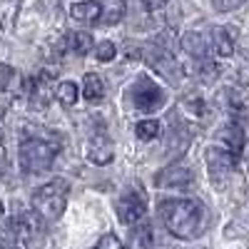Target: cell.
I'll return each mask as SVG.
<instances>
[{
  "instance_id": "9a60e30c",
  "label": "cell",
  "mask_w": 249,
  "mask_h": 249,
  "mask_svg": "<svg viewBox=\"0 0 249 249\" xmlns=\"http://www.w3.org/2000/svg\"><path fill=\"white\" fill-rule=\"evenodd\" d=\"M212 48L219 57H230L234 53V40L230 35V30H224V28H214L212 30Z\"/></svg>"
},
{
  "instance_id": "44dd1931",
  "label": "cell",
  "mask_w": 249,
  "mask_h": 249,
  "mask_svg": "<svg viewBox=\"0 0 249 249\" xmlns=\"http://www.w3.org/2000/svg\"><path fill=\"white\" fill-rule=\"evenodd\" d=\"M18 242H20V237H18V230H15V222L8 219L3 227H0V247L3 249H15Z\"/></svg>"
},
{
  "instance_id": "f1b7e54d",
  "label": "cell",
  "mask_w": 249,
  "mask_h": 249,
  "mask_svg": "<svg viewBox=\"0 0 249 249\" xmlns=\"http://www.w3.org/2000/svg\"><path fill=\"white\" fill-rule=\"evenodd\" d=\"M8 219H5V210H3V204H0V227H3Z\"/></svg>"
},
{
  "instance_id": "7c38bea8",
  "label": "cell",
  "mask_w": 249,
  "mask_h": 249,
  "mask_svg": "<svg viewBox=\"0 0 249 249\" xmlns=\"http://www.w3.org/2000/svg\"><path fill=\"white\" fill-rule=\"evenodd\" d=\"M219 144L224 150H230L232 155H242L244 152V144H247V137H244V132H242V127L239 124H227V127H222L219 130Z\"/></svg>"
},
{
  "instance_id": "f546056e",
  "label": "cell",
  "mask_w": 249,
  "mask_h": 249,
  "mask_svg": "<svg viewBox=\"0 0 249 249\" xmlns=\"http://www.w3.org/2000/svg\"><path fill=\"white\" fill-rule=\"evenodd\" d=\"M8 110V105H5V102H0V117H3V112Z\"/></svg>"
},
{
  "instance_id": "4fadbf2b",
  "label": "cell",
  "mask_w": 249,
  "mask_h": 249,
  "mask_svg": "<svg viewBox=\"0 0 249 249\" xmlns=\"http://www.w3.org/2000/svg\"><path fill=\"white\" fill-rule=\"evenodd\" d=\"M182 48L190 53L197 62L210 60V43H207L204 35H199V33H187V35L182 37Z\"/></svg>"
},
{
  "instance_id": "ac0fdd59",
  "label": "cell",
  "mask_w": 249,
  "mask_h": 249,
  "mask_svg": "<svg viewBox=\"0 0 249 249\" xmlns=\"http://www.w3.org/2000/svg\"><path fill=\"white\" fill-rule=\"evenodd\" d=\"M77 95H80V88L75 85L72 80H68V82H60L57 90H55V97L60 100V105H65V107L75 105V102H77Z\"/></svg>"
},
{
  "instance_id": "603a6c76",
  "label": "cell",
  "mask_w": 249,
  "mask_h": 249,
  "mask_svg": "<svg viewBox=\"0 0 249 249\" xmlns=\"http://www.w3.org/2000/svg\"><path fill=\"white\" fill-rule=\"evenodd\" d=\"M13 85H15V70L5 65V62H0V90L8 92Z\"/></svg>"
},
{
  "instance_id": "7402d4cb",
  "label": "cell",
  "mask_w": 249,
  "mask_h": 249,
  "mask_svg": "<svg viewBox=\"0 0 249 249\" xmlns=\"http://www.w3.org/2000/svg\"><path fill=\"white\" fill-rule=\"evenodd\" d=\"M115 55H117V48H115V43H110V40H105V43H100L95 48V57L100 62H112Z\"/></svg>"
},
{
  "instance_id": "d4e9b609",
  "label": "cell",
  "mask_w": 249,
  "mask_h": 249,
  "mask_svg": "<svg viewBox=\"0 0 249 249\" xmlns=\"http://www.w3.org/2000/svg\"><path fill=\"white\" fill-rule=\"evenodd\" d=\"M199 72H202V80H204V82H212V80L217 77V68L212 65L210 60H202V62H199Z\"/></svg>"
},
{
  "instance_id": "cb8c5ba5",
  "label": "cell",
  "mask_w": 249,
  "mask_h": 249,
  "mask_svg": "<svg viewBox=\"0 0 249 249\" xmlns=\"http://www.w3.org/2000/svg\"><path fill=\"white\" fill-rule=\"evenodd\" d=\"M92 249H124V244H122L115 234H102L100 242H97Z\"/></svg>"
},
{
  "instance_id": "484cf974",
  "label": "cell",
  "mask_w": 249,
  "mask_h": 249,
  "mask_svg": "<svg viewBox=\"0 0 249 249\" xmlns=\"http://www.w3.org/2000/svg\"><path fill=\"white\" fill-rule=\"evenodd\" d=\"M244 3V0H214V5L219 8V10H234V8H239Z\"/></svg>"
},
{
  "instance_id": "4316f807",
  "label": "cell",
  "mask_w": 249,
  "mask_h": 249,
  "mask_svg": "<svg viewBox=\"0 0 249 249\" xmlns=\"http://www.w3.org/2000/svg\"><path fill=\"white\" fill-rule=\"evenodd\" d=\"M142 3L147 5L150 10H157V8H164V5L170 3V0H142Z\"/></svg>"
},
{
  "instance_id": "e0dca14e",
  "label": "cell",
  "mask_w": 249,
  "mask_h": 249,
  "mask_svg": "<svg viewBox=\"0 0 249 249\" xmlns=\"http://www.w3.org/2000/svg\"><path fill=\"white\" fill-rule=\"evenodd\" d=\"M68 48L75 55H88L92 48V35L90 33H70L68 35Z\"/></svg>"
},
{
  "instance_id": "8fae6325",
  "label": "cell",
  "mask_w": 249,
  "mask_h": 249,
  "mask_svg": "<svg viewBox=\"0 0 249 249\" xmlns=\"http://www.w3.org/2000/svg\"><path fill=\"white\" fill-rule=\"evenodd\" d=\"M112 157H115V147H112L110 135L105 130L90 135V140H88V160L92 164H100L102 167V164H110Z\"/></svg>"
},
{
  "instance_id": "d6986e66",
  "label": "cell",
  "mask_w": 249,
  "mask_h": 249,
  "mask_svg": "<svg viewBox=\"0 0 249 249\" xmlns=\"http://www.w3.org/2000/svg\"><path fill=\"white\" fill-rule=\"evenodd\" d=\"M179 107L187 117H195V120H204L207 115V102L202 97H190V100H182Z\"/></svg>"
},
{
  "instance_id": "7a4b0ae2",
  "label": "cell",
  "mask_w": 249,
  "mask_h": 249,
  "mask_svg": "<svg viewBox=\"0 0 249 249\" xmlns=\"http://www.w3.org/2000/svg\"><path fill=\"white\" fill-rule=\"evenodd\" d=\"M60 152V144L43 140L37 135H20V147H18V160L20 170L25 175H43L53 167V162Z\"/></svg>"
},
{
  "instance_id": "ba28073f",
  "label": "cell",
  "mask_w": 249,
  "mask_h": 249,
  "mask_svg": "<svg viewBox=\"0 0 249 249\" xmlns=\"http://www.w3.org/2000/svg\"><path fill=\"white\" fill-rule=\"evenodd\" d=\"M144 214H147V202H144V197L135 190H127V192H122L120 199H117V217L122 224H137Z\"/></svg>"
},
{
  "instance_id": "9c48e42d",
  "label": "cell",
  "mask_w": 249,
  "mask_h": 249,
  "mask_svg": "<svg viewBox=\"0 0 249 249\" xmlns=\"http://www.w3.org/2000/svg\"><path fill=\"white\" fill-rule=\"evenodd\" d=\"M155 184L162 187V190H190L195 184V172L187 167H179V164H172V167L162 170L155 177Z\"/></svg>"
},
{
  "instance_id": "277c9868",
  "label": "cell",
  "mask_w": 249,
  "mask_h": 249,
  "mask_svg": "<svg viewBox=\"0 0 249 249\" xmlns=\"http://www.w3.org/2000/svg\"><path fill=\"white\" fill-rule=\"evenodd\" d=\"M70 15L90 25H117L124 18L122 0H82L70 5Z\"/></svg>"
},
{
  "instance_id": "8992f818",
  "label": "cell",
  "mask_w": 249,
  "mask_h": 249,
  "mask_svg": "<svg viewBox=\"0 0 249 249\" xmlns=\"http://www.w3.org/2000/svg\"><path fill=\"white\" fill-rule=\"evenodd\" d=\"M15 230L20 237V244L25 249H43L48 242V230H45V219L40 217L35 210H23L13 217Z\"/></svg>"
},
{
  "instance_id": "ffe728a7",
  "label": "cell",
  "mask_w": 249,
  "mask_h": 249,
  "mask_svg": "<svg viewBox=\"0 0 249 249\" xmlns=\"http://www.w3.org/2000/svg\"><path fill=\"white\" fill-rule=\"evenodd\" d=\"M135 135H137L142 142H150V140L160 137V122H157V120H142V122H137Z\"/></svg>"
},
{
  "instance_id": "83f0119b",
  "label": "cell",
  "mask_w": 249,
  "mask_h": 249,
  "mask_svg": "<svg viewBox=\"0 0 249 249\" xmlns=\"http://www.w3.org/2000/svg\"><path fill=\"white\" fill-rule=\"evenodd\" d=\"M5 175V157H3V144H0V177Z\"/></svg>"
},
{
  "instance_id": "30bf717a",
  "label": "cell",
  "mask_w": 249,
  "mask_h": 249,
  "mask_svg": "<svg viewBox=\"0 0 249 249\" xmlns=\"http://www.w3.org/2000/svg\"><path fill=\"white\" fill-rule=\"evenodd\" d=\"M147 62H150V68H152L157 75H162L164 80H170L172 85H177V82H179L177 75H182V70H179V65H177V60H175L172 53L152 48L150 55H147Z\"/></svg>"
},
{
  "instance_id": "3957f363",
  "label": "cell",
  "mask_w": 249,
  "mask_h": 249,
  "mask_svg": "<svg viewBox=\"0 0 249 249\" xmlns=\"http://www.w3.org/2000/svg\"><path fill=\"white\" fill-rule=\"evenodd\" d=\"M68 195H70V184L65 179H53L33 192V210L45 222H57L65 214Z\"/></svg>"
},
{
  "instance_id": "5bb4252c",
  "label": "cell",
  "mask_w": 249,
  "mask_h": 249,
  "mask_svg": "<svg viewBox=\"0 0 249 249\" xmlns=\"http://www.w3.org/2000/svg\"><path fill=\"white\" fill-rule=\"evenodd\" d=\"M82 95H85V100L92 102V105L102 102V97H105V80L97 72H88L85 80H82Z\"/></svg>"
},
{
  "instance_id": "2e32d148",
  "label": "cell",
  "mask_w": 249,
  "mask_h": 249,
  "mask_svg": "<svg viewBox=\"0 0 249 249\" xmlns=\"http://www.w3.org/2000/svg\"><path fill=\"white\" fill-rule=\"evenodd\" d=\"M20 5H23V0H0V28L3 30L15 25Z\"/></svg>"
},
{
  "instance_id": "6da1fadb",
  "label": "cell",
  "mask_w": 249,
  "mask_h": 249,
  "mask_svg": "<svg viewBox=\"0 0 249 249\" xmlns=\"http://www.w3.org/2000/svg\"><path fill=\"white\" fill-rule=\"evenodd\" d=\"M157 212L177 239H197L207 230V210L197 199H160Z\"/></svg>"
},
{
  "instance_id": "5b68a950",
  "label": "cell",
  "mask_w": 249,
  "mask_h": 249,
  "mask_svg": "<svg viewBox=\"0 0 249 249\" xmlns=\"http://www.w3.org/2000/svg\"><path fill=\"white\" fill-rule=\"evenodd\" d=\"M124 100H127V105L132 110L142 115H152L167 102V95L150 75H140L124 88Z\"/></svg>"
},
{
  "instance_id": "52a82bcc",
  "label": "cell",
  "mask_w": 249,
  "mask_h": 249,
  "mask_svg": "<svg viewBox=\"0 0 249 249\" xmlns=\"http://www.w3.org/2000/svg\"><path fill=\"white\" fill-rule=\"evenodd\" d=\"M204 160H207V170H210V177L217 187H222L227 179L234 175V167H237V155H232L230 150H224L222 144L219 147H207L204 152Z\"/></svg>"
}]
</instances>
